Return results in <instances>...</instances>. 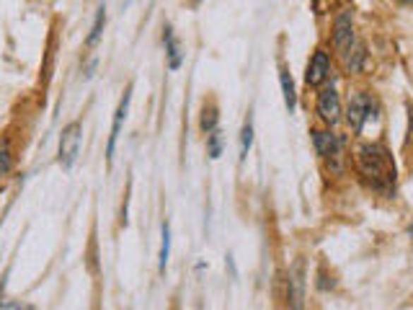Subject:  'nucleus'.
Returning <instances> with one entry per match:
<instances>
[{
	"label": "nucleus",
	"mask_w": 413,
	"mask_h": 310,
	"mask_svg": "<svg viewBox=\"0 0 413 310\" xmlns=\"http://www.w3.org/2000/svg\"><path fill=\"white\" fill-rule=\"evenodd\" d=\"M357 166L375 189L385 191L395 184V166L383 145H361L357 150Z\"/></svg>",
	"instance_id": "1"
},
{
	"label": "nucleus",
	"mask_w": 413,
	"mask_h": 310,
	"mask_svg": "<svg viewBox=\"0 0 413 310\" xmlns=\"http://www.w3.org/2000/svg\"><path fill=\"white\" fill-rule=\"evenodd\" d=\"M80 140H83V127L80 121H73L68 127L62 129L60 137V163L65 168H70L76 163L78 153H80Z\"/></svg>",
	"instance_id": "2"
},
{
	"label": "nucleus",
	"mask_w": 413,
	"mask_h": 310,
	"mask_svg": "<svg viewBox=\"0 0 413 310\" xmlns=\"http://www.w3.org/2000/svg\"><path fill=\"white\" fill-rule=\"evenodd\" d=\"M287 297H289V308L302 310L305 305V261L297 258L287 274Z\"/></svg>",
	"instance_id": "3"
},
{
	"label": "nucleus",
	"mask_w": 413,
	"mask_h": 310,
	"mask_svg": "<svg viewBox=\"0 0 413 310\" xmlns=\"http://www.w3.org/2000/svg\"><path fill=\"white\" fill-rule=\"evenodd\" d=\"M313 140H316V150L323 155V158L333 160V168L341 171V153H344V140L338 135H330V132H313Z\"/></svg>",
	"instance_id": "4"
},
{
	"label": "nucleus",
	"mask_w": 413,
	"mask_h": 310,
	"mask_svg": "<svg viewBox=\"0 0 413 310\" xmlns=\"http://www.w3.org/2000/svg\"><path fill=\"white\" fill-rule=\"evenodd\" d=\"M354 44V23H352V13L344 11V13L336 16V21H333V47H336V52L346 54L352 49Z\"/></svg>",
	"instance_id": "5"
},
{
	"label": "nucleus",
	"mask_w": 413,
	"mask_h": 310,
	"mask_svg": "<svg viewBox=\"0 0 413 310\" xmlns=\"http://www.w3.org/2000/svg\"><path fill=\"white\" fill-rule=\"evenodd\" d=\"M372 117V101H369L367 93H357L349 104V112H346V121H349V127L359 135L361 127H364V121Z\"/></svg>",
	"instance_id": "6"
},
{
	"label": "nucleus",
	"mask_w": 413,
	"mask_h": 310,
	"mask_svg": "<svg viewBox=\"0 0 413 310\" xmlns=\"http://www.w3.org/2000/svg\"><path fill=\"white\" fill-rule=\"evenodd\" d=\"M318 114L325 124H338L341 121V101H338L336 88H323L318 96Z\"/></svg>",
	"instance_id": "7"
},
{
	"label": "nucleus",
	"mask_w": 413,
	"mask_h": 310,
	"mask_svg": "<svg viewBox=\"0 0 413 310\" xmlns=\"http://www.w3.org/2000/svg\"><path fill=\"white\" fill-rule=\"evenodd\" d=\"M129 101H132V85H129L124 96L119 101V109L114 114V124H112V135H109V145H106V158L112 160L114 158V150H116V140H119V132H121V121L127 119V112H129Z\"/></svg>",
	"instance_id": "8"
},
{
	"label": "nucleus",
	"mask_w": 413,
	"mask_h": 310,
	"mask_svg": "<svg viewBox=\"0 0 413 310\" xmlns=\"http://www.w3.org/2000/svg\"><path fill=\"white\" fill-rule=\"evenodd\" d=\"M330 73V60L328 54L323 52V49H318L316 54H313V60H310L308 65V73H305V83L308 85H321L328 78Z\"/></svg>",
	"instance_id": "9"
},
{
	"label": "nucleus",
	"mask_w": 413,
	"mask_h": 310,
	"mask_svg": "<svg viewBox=\"0 0 413 310\" xmlns=\"http://www.w3.org/2000/svg\"><path fill=\"white\" fill-rule=\"evenodd\" d=\"M163 39H165V52H168V68L179 70L181 62H184V52H181V47H179V42H176V34H173L171 26H165Z\"/></svg>",
	"instance_id": "10"
},
{
	"label": "nucleus",
	"mask_w": 413,
	"mask_h": 310,
	"mask_svg": "<svg viewBox=\"0 0 413 310\" xmlns=\"http://www.w3.org/2000/svg\"><path fill=\"white\" fill-rule=\"evenodd\" d=\"M279 81H282V91H285V104H287V109H289V114H292L294 104H297V93H294V83H292L289 70H282V73H279Z\"/></svg>",
	"instance_id": "11"
},
{
	"label": "nucleus",
	"mask_w": 413,
	"mask_h": 310,
	"mask_svg": "<svg viewBox=\"0 0 413 310\" xmlns=\"http://www.w3.org/2000/svg\"><path fill=\"white\" fill-rule=\"evenodd\" d=\"M104 26H106V8L101 6L96 13V21H93V26H90V34L88 39H85V44L88 47H96L98 39H101V34H104Z\"/></svg>",
	"instance_id": "12"
},
{
	"label": "nucleus",
	"mask_w": 413,
	"mask_h": 310,
	"mask_svg": "<svg viewBox=\"0 0 413 310\" xmlns=\"http://www.w3.org/2000/svg\"><path fill=\"white\" fill-rule=\"evenodd\" d=\"M168 256H171V227H168V222H165L163 225V243H160V272H165Z\"/></svg>",
	"instance_id": "13"
},
{
	"label": "nucleus",
	"mask_w": 413,
	"mask_h": 310,
	"mask_svg": "<svg viewBox=\"0 0 413 310\" xmlns=\"http://www.w3.org/2000/svg\"><path fill=\"white\" fill-rule=\"evenodd\" d=\"M202 129L207 132V135L217 129V109H215V106H204V112H202Z\"/></svg>",
	"instance_id": "14"
},
{
	"label": "nucleus",
	"mask_w": 413,
	"mask_h": 310,
	"mask_svg": "<svg viewBox=\"0 0 413 310\" xmlns=\"http://www.w3.org/2000/svg\"><path fill=\"white\" fill-rule=\"evenodd\" d=\"M251 145H253V124L251 119L243 124V132H241V158H246L248 150H251Z\"/></svg>",
	"instance_id": "15"
},
{
	"label": "nucleus",
	"mask_w": 413,
	"mask_h": 310,
	"mask_svg": "<svg viewBox=\"0 0 413 310\" xmlns=\"http://www.w3.org/2000/svg\"><path fill=\"white\" fill-rule=\"evenodd\" d=\"M207 137H210V158H220V155H222V135L215 129V132H210Z\"/></svg>",
	"instance_id": "16"
},
{
	"label": "nucleus",
	"mask_w": 413,
	"mask_h": 310,
	"mask_svg": "<svg viewBox=\"0 0 413 310\" xmlns=\"http://www.w3.org/2000/svg\"><path fill=\"white\" fill-rule=\"evenodd\" d=\"M11 171V148H8V140H3L0 145V176H6Z\"/></svg>",
	"instance_id": "17"
},
{
	"label": "nucleus",
	"mask_w": 413,
	"mask_h": 310,
	"mask_svg": "<svg viewBox=\"0 0 413 310\" xmlns=\"http://www.w3.org/2000/svg\"><path fill=\"white\" fill-rule=\"evenodd\" d=\"M0 310H34L31 305H21V303H8V305H0Z\"/></svg>",
	"instance_id": "18"
},
{
	"label": "nucleus",
	"mask_w": 413,
	"mask_h": 310,
	"mask_svg": "<svg viewBox=\"0 0 413 310\" xmlns=\"http://www.w3.org/2000/svg\"><path fill=\"white\" fill-rule=\"evenodd\" d=\"M411 238H413V225H411Z\"/></svg>",
	"instance_id": "19"
},
{
	"label": "nucleus",
	"mask_w": 413,
	"mask_h": 310,
	"mask_svg": "<svg viewBox=\"0 0 413 310\" xmlns=\"http://www.w3.org/2000/svg\"><path fill=\"white\" fill-rule=\"evenodd\" d=\"M191 3H199V0H191Z\"/></svg>",
	"instance_id": "20"
}]
</instances>
